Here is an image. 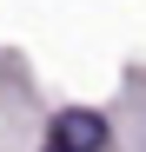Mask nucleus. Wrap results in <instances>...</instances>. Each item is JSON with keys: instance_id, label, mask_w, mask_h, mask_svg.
I'll return each mask as SVG.
<instances>
[{"instance_id": "2", "label": "nucleus", "mask_w": 146, "mask_h": 152, "mask_svg": "<svg viewBox=\"0 0 146 152\" xmlns=\"http://www.w3.org/2000/svg\"><path fill=\"white\" fill-rule=\"evenodd\" d=\"M40 152H66V145H53V139H46V145H40Z\"/></svg>"}, {"instance_id": "1", "label": "nucleus", "mask_w": 146, "mask_h": 152, "mask_svg": "<svg viewBox=\"0 0 146 152\" xmlns=\"http://www.w3.org/2000/svg\"><path fill=\"white\" fill-rule=\"evenodd\" d=\"M53 145H66V152H100L106 145V119L93 113V106H66L53 119Z\"/></svg>"}]
</instances>
